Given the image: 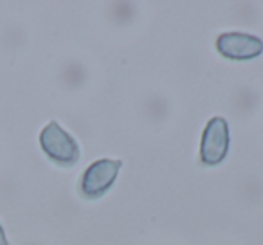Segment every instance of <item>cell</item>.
I'll return each instance as SVG.
<instances>
[{
	"mask_svg": "<svg viewBox=\"0 0 263 245\" xmlns=\"http://www.w3.org/2000/svg\"><path fill=\"white\" fill-rule=\"evenodd\" d=\"M40 146L51 161L60 166H74L80 159V146L78 143L62 128L51 121L40 134Z\"/></svg>",
	"mask_w": 263,
	"mask_h": 245,
	"instance_id": "1",
	"label": "cell"
},
{
	"mask_svg": "<svg viewBox=\"0 0 263 245\" xmlns=\"http://www.w3.org/2000/svg\"><path fill=\"white\" fill-rule=\"evenodd\" d=\"M229 148V126L222 117H213L202 136L200 159L204 164L216 166L226 159Z\"/></svg>",
	"mask_w": 263,
	"mask_h": 245,
	"instance_id": "2",
	"label": "cell"
},
{
	"mask_svg": "<svg viewBox=\"0 0 263 245\" xmlns=\"http://www.w3.org/2000/svg\"><path fill=\"white\" fill-rule=\"evenodd\" d=\"M121 168V161L101 159L85 169L81 177V193L87 198H99L110 190Z\"/></svg>",
	"mask_w": 263,
	"mask_h": 245,
	"instance_id": "3",
	"label": "cell"
},
{
	"mask_svg": "<svg viewBox=\"0 0 263 245\" xmlns=\"http://www.w3.org/2000/svg\"><path fill=\"white\" fill-rule=\"evenodd\" d=\"M216 49L222 56L229 60H252L263 52V42L258 36L243 33H226L216 40Z\"/></svg>",
	"mask_w": 263,
	"mask_h": 245,
	"instance_id": "4",
	"label": "cell"
},
{
	"mask_svg": "<svg viewBox=\"0 0 263 245\" xmlns=\"http://www.w3.org/2000/svg\"><path fill=\"white\" fill-rule=\"evenodd\" d=\"M0 245H9L8 243V238H6L4 229H2V225H0Z\"/></svg>",
	"mask_w": 263,
	"mask_h": 245,
	"instance_id": "5",
	"label": "cell"
}]
</instances>
